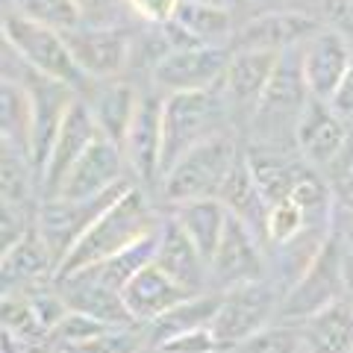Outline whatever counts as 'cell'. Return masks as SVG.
<instances>
[{
  "label": "cell",
  "mask_w": 353,
  "mask_h": 353,
  "mask_svg": "<svg viewBox=\"0 0 353 353\" xmlns=\"http://www.w3.org/2000/svg\"><path fill=\"white\" fill-rule=\"evenodd\" d=\"M162 218L165 215L157 209V203L150 201V192H145L141 185L132 183L130 189L94 221L92 230L77 241V248L59 262L57 280L74 277V274L106 262L109 256H115L118 250L130 248L132 241H139L141 236H148L150 230H157L162 224Z\"/></svg>",
  "instance_id": "6da1fadb"
},
{
  "label": "cell",
  "mask_w": 353,
  "mask_h": 353,
  "mask_svg": "<svg viewBox=\"0 0 353 353\" xmlns=\"http://www.w3.org/2000/svg\"><path fill=\"white\" fill-rule=\"evenodd\" d=\"M230 115H233V109H230L221 85L209 88V92L165 94V101H162V174L192 148L203 145L212 136H221V132H230L227 130Z\"/></svg>",
  "instance_id": "7a4b0ae2"
},
{
  "label": "cell",
  "mask_w": 353,
  "mask_h": 353,
  "mask_svg": "<svg viewBox=\"0 0 353 353\" xmlns=\"http://www.w3.org/2000/svg\"><path fill=\"white\" fill-rule=\"evenodd\" d=\"M241 150L230 132L212 136L203 145L183 153L168 171L162 174L159 197L165 206H176L185 201H203V197H218L221 185L239 162Z\"/></svg>",
  "instance_id": "3957f363"
},
{
  "label": "cell",
  "mask_w": 353,
  "mask_h": 353,
  "mask_svg": "<svg viewBox=\"0 0 353 353\" xmlns=\"http://www.w3.org/2000/svg\"><path fill=\"white\" fill-rule=\"evenodd\" d=\"M3 44L12 48L32 71L74 88L77 94H85L88 85H92V80L77 65L62 30H53L48 24H41V21L24 18L9 6L3 12Z\"/></svg>",
  "instance_id": "277c9868"
},
{
  "label": "cell",
  "mask_w": 353,
  "mask_h": 353,
  "mask_svg": "<svg viewBox=\"0 0 353 353\" xmlns=\"http://www.w3.org/2000/svg\"><path fill=\"white\" fill-rule=\"evenodd\" d=\"M283 297H285V292L280 289V283H274L271 277H262V280H253V283L221 292L218 312L212 318V324H209L218 339V345L224 350H236L241 341H248L253 333H259L262 327L277 321Z\"/></svg>",
  "instance_id": "5b68a950"
},
{
  "label": "cell",
  "mask_w": 353,
  "mask_h": 353,
  "mask_svg": "<svg viewBox=\"0 0 353 353\" xmlns=\"http://www.w3.org/2000/svg\"><path fill=\"white\" fill-rule=\"evenodd\" d=\"M309 101H312V94H309L303 80L301 48L283 50L277 59V68L271 74V83L265 88L256 112H253V130H259L271 141H277L280 130H285L294 141L297 121H301Z\"/></svg>",
  "instance_id": "8992f818"
},
{
  "label": "cell",
  "mask_w": 353,
  "mask_h": 353,
  "mask_svg": "<svg viewBox=\"0 0 353 353\" xmlns=\"http://www.w3.org/2000/svg\"><path fill=\"white\" fill-rule=\"evenodd\" d=\"M132 185L124 183L112 189L109 194H101V197H88V201H71V197H41V203L36 209V230L39 236L44 239V245L50 248L53 259H57V268L59 262L68 256V253L77 248L92 224L101 218L109 206H112L121 194Z\"/></svg>",
  "instance_id": "52a82bcc"
},
{
  "label": "cell",
  "mask_w": 353,
  "mask_h": 353,
  "mask_svg": "<svg viewBox=\"0 0 353 353\" xmlns=\"http://www.w3.org/2000/svg\"><path fill=\"white\" fill-rule=\"evenodd\" d=\"M345 294V248H341L339 236H330L324 248L318 250V256L312 259V265L303 271V277L285 292L280 318L306 321V318H312L315 312H321L324 306L336 303Z\"/></svg>",
  "instance_id": "ba28073f"
},
{
  "label": "cell",
  "mask_w": 353,
  "mask_h": 353,
  "mask_svg": "<svg viewBox=\"0 0 353 353\" xmlns=\"http://www.w3.org/2000/svg\"><path fill=\"white\" fill-rule=\"evenodd\" d=\"M65 41H68L77 65L92 83L124 77V71L132 65V57H136V32L127 24H80L74 30H65Z\"/></svg>",
  "instance_id": "9c48e42d"
},
{
  "label": "cell",
  "mask_w": 353,
  "mask_h": 353,
  "mask_svg": "<svg viewBox=\"0 0 353 353\" xmlns=\"http://www.w3.org/2000/svg\"><path fill=\"white\" fill-rule=\"evenodd\" d=\"M227 62H230V48L185 44V48H174L171 53H165L153 65L150 80L162 97L180 92H209V88H218L221 80H224Z\"/></svg>",
  "instance_id": "30bf717a"
},
{
  "label": "cell",
  "mask_w": 353,
  "mask_h": 353,
  "mask_svg": "<svg viewBox=\"0 0 353 353\" xmlns=\"http://www.w3.org/2000/svg\"><path fill=\"white\" fill-rule=\"evenodd\" d=\"M262 277H268L265 274L262 236L230 212L224 236H221L215 256L209 262V292L221 294L227 289H236V285H245Z\"/></svg>",
  "instance_id": "8fae6325"
},
{
  "label": "cell",
  "mask_w": 353,
  "mask_h": 353,
  "mask_svg": "<svg viewBox=\"0 0 353 353\" xmlns=\"http://www.w3.org/2000/svg\"><path fill=\"white\" fill-rule=\"evenodd\" d=\"M162 101L165 97L159 92L141 94L139 112L121 145L132 183L145 192L159 189L162 180Z\"/></svg>",
  "instance_id": "7c38bea8"
},
{
  "label": "cell",
  "mask_w": 353,
  "mask_h": 353,
  "mask_svg": "<svg viewBox=\"0 0 353 353\" xmlns=\"http://www.w3.org/2000/svg\"><path fill=\"white\" fill-rule=\"evenodd\" d=\"M321 30L318 21L309 9H265V12L253 15L245 24H239L230 50H268V53H283L289 48H301V44Z\"/></svg>",
  "instance_id": "4fadbf2b"
},
{
  "label": "cell",
  "mask_w": 353,
  "mask_h": 353,
  "mask_svg": "<svg viewBox=\"0 0 353 353\" xmlns=\"http://www.w3.org/2000/svg\"><path fill=\"white\" fill-rule=\"evenodd\" d=\"M101 139V132L94 127V118H92V109L83 101L80 94L74 97V103L68 106L65 112L59 132L53 139V148H50V157L44 162V168L39 174V185H41V197H53L59 194L65 176L74 168V162L83 157V153Z\"/></svg>",
  "instance_id": "5bb4252c"
},
{
  "label": "cell",
  "mask_w": 353,
  "mask_h": 353,
  "mask_svg": "<svg viewBox=\"0 0 353 353\" xmlns=\"http://www.w3.org/2000/svg\"><path fill=\"white\" fill-rule=\"evenodd\" d=\"M130 168L124 159V150L112 145L109 139H97L80 159L74 162V168L65 176L59 194L53 197H71V201H88V197L109 194L118 185L130 183Z\"/></svg>",
  "instance_id": "9a60e30c"
},
{
  "label": "cell",
  "mask_w": 353,
  "mask_h": 353,
  "mask_svg": "<svg viewBox=\"0 0 353 353\" xmlns=\"http://www.w3.org/2000/svg\"><path fill=\"white\" fill-rule=\"evenodd\" d=\"M353 62V48L341 32L321 27L301 44V68L315 101H330Z\"/></svg>",
  "instance_id": "2e32d148"
},
{
  "label": "cell",
  "mask_w": 353,
  "mask_h": 353,
  "mask_svg": "<svg viewBox=\"0 0 353 353\" xmlns=\"http://www.w3.org/2000/svg\"><path fill=\"white\" fill-rule=\"evenodd\" d=\"M347 124L341 121L327 101H309L301 121L294 130V148L301 153V159L312 168H327L341 159V153L347 148Z\"/></svg>",
  "instance_id": "e0dca14e"
},
{
  "label": "cell",
  "mask_w": 353,
  "mask_h": 353,
  "mask_svg": "<svg viewBox=\"0 0 353 353\" xmlns=\"http://www.w3.org/2000/svg\"><path fill=\"white\" fill-rule=\"evenodd\" d=\"M141 88H136L124 77H115V80H94L88 85V92L80 94L83 101L92 109L94 127L103 139H109L112 145H124L127 130L132 124V118L139 112L141 103Z\"/></svg>",
  "instance_id": "ac0fdd59"
},
{
  "label": "cell",
  "mask_w": 353,
  "mask_h": 353,
  "mask_svg": "<svg viewBox=\"0 0 353 353\" xmlns=\"http://www.w3.org/2000/svg\"><path fill=\"white\" fill-rule=\"evenodd\" d=\"M277 59L280 53L268 50H230L221 92L233 112H256L265 88L271 83V74L277 68Z\"/></svg>",
  "instance_id": "d6986e66"
},
{
  "label": "cell",
  "mask_w": 353,
  "mask_h": 353,
  "mask_svg": "<svg viewBox=\"0 0 353 353\" xmlns=\"http://www.w3.org/2000/svg\"><path fill=\"white\" fill-rule=\"evenodd\" d=\"M0 277H3V294H24L57 283V259H53L50 248L44 245L36 227L15 248L3 250Z\"/></svg>",
  "instance_id": "ffe728a7"
},
{
  "label": "cell",
  "mask_w": 353,
  "mask_h": 353,
  "mask_svg": "<svg viewBox=\"0 0 353 353\" xmlns=\"http://www.w3.org/2000/svg\"><path fill=\"white\" fill-rule=\"evenodd\" d=\"M57 289L62 301L68 303V309L85 312L109 327H139L124 303V294L112 289V285H106L103 280H97L92 271H80L74 277L57 280Z\"/></svg>",
  "instance_id": "44dd1931"
},
{
  "label": "cell",
  "mask_w": 353,
  "mask_h": 353,
  "mask_svg": "<svg viewBox=\"0 0 353 353\" xmlns=\"http://www.w3.org/2000/svg\"><path fill=\"white\" fill-rule=\"evenodd\" d=\"M157 265L174 283H180L185 292H192V294L209 292V262L201 256L194 241L183 233V227L171 215H165L162 230H159Z\"/></svg>",
  "instance_id": "7402d4cb"
},
{
  "label": "cell",
  "mask_w": 353,
  "mask_h": 353,
  "mask_svg": "<svg viewBox=\"0 0 353 353\" xmlns=\"http://www.w3.org/2000/svg\"><path fill=\"white\" fill-rule=\"evenodd\" d=\"M121 294H124V303L130 309L132 321H136L139 327L157 321L159 315H165L176 303H183V301H189V297H194L192 292H185L180 283H174L157 262L148 265V268L141 271L139 277H132L124 285V292H121Z\"/></svg>",
  "instance_id": "603a6c76"
},
{
  "label": "cell",
  "mask_w": 353,
  "mask_h": 353,
  "mask_svg": "<svg viewBox=\"0 0 353 353\" xmlns=\"http://www.w3.org/2000/svg\"><path fill=\"white\" fill-rule=\"evenodd\" d=\"M303 324V353H353V297H339Z\"/></svg>",
  "instance_id": "cb8c5ba5"
},
{
  "label": "cell",
  "mask_w": 353,
  "mask_h": 353,
  "mask_svg": "<svg viewBox=\"0 0 353 353\" xmlns=\"http://www.w3.org/2000/svg\"><path fill=\"white\" fill-rule=\"evenodd\" d=\"M168 215L183 227V233L194 241V248L201 250L206 262H212L218 241L224 236L230 209L218 201V197H203V201H185L168 206Z\"/></svg>",
  "instance_id": "d4e9b609"
},
{
  "label": "cell",
  "mask_w": 353,
  "mask_h": 353,
  "mask_svg": "<svg viewBox=\"0 0 353 353\" xmlns=\"http://www.w3.org/2000/svg\"><path fill=\"white\" fill-rule=\"evenodd\" d=\"M236 9L230 6H212V3H194V0H183L176 9L174 24L180 27L194 44H206V48H230L236 36Z\"/></svg>",
  "instance_id": "484cf974"
},
{
  "label": "cell",
  "mask_w": 353,
  "mask_h": 353,
  "mask_svg": "<svg viewBox=\"0 0 353 353\" xmlns=\"http://www.w3.org/2000/svg\"><path fill=\"white\" fill-rule=\"evenodd\" d=\"M218 201L224 203L236 218H241L245 224H250L259 236H265V215H268V206H265V197L256 185V176H253L250 159L248 153H241L239 162L233 165V171L224 180L218 192Z\"/></svg>",
  "instance_id": "4316f807"
},
{
  "label": "cell",
  "mask_w": 353,
  "mask_h": 353,
  "mask_svg": "<svg viewBox=\"0 0 353 353\" xmlns=\"http://www.w3.org/2000/svg\"><path fill=\"white\" fill-rule=\"evenodd\" d=\"M218 303H221L218 292H203V294H194V297H189V301L176 303L165 315H159L157 321L145 324L148 347L150 350L159 347L165 339H171L176 333H185V330L209 327V324H212V318H215V312H218Z\"/></svg>",
  "instance_id": "83f0119b"
},
{
  "label": "cell",
  "mask_w": 353,
  "mask_h": 353,
  "mask_svg": "<svg viewBox=\"0 0 353 353\" xmlns=\"http://www.w3.org/2000/svg\"><path fill=\"white\" fill-rule=\"evenodd\" d=\"M162 221H165V218H162ZM159 230H162V224H159L157 230H150L148 236H141L139 241H132L130 248L118 250L115 256H109L106 262L94 265V268H88V271H92L97 280H103L106 285H112V289L124 292V285H127L132 277H139V274L145 271L148 265L157 262V250H159Z\"/></svg>",
  "instance_id": "f1b7e54d"
},
{
  "label": "cell",
  "mask_w": 353,
  "mask_h": 353,
  "mask_svg": "<svg viewBox=\"0 0 353 353\" xmlns=\"http://www.w3.org/2000/svg\"><path fill=\"white\" fill-rule=\"evenodd\" d=\"M36 189H41V185L30 153L12 145H3V157H0V203L39 209V203H32Z\"/></svg>",
  "instance_id": "f546056e"
},
{
  "label": "cell",
  "mask_w": 353,
  "mask_h": 353,
  "mask_svg": "<svg viewBox=\"0 0 353 353\" xmlns=\"http://www.w3.org/2000/svg\"><path fill=\"white\" fill-rule=\"evenodd\" d=\"M30 127L32 106L27 88L15 80H3V88H0V141L30 153Z\"/></svg>",
  "instance_id": "4dcf8cb0"
},
{
  "label": "cell",
  "mask_w": 353,
  "mask_h": 353,
  "mask_svg": "<svg viewBox=\"0 0 353 353\" xmlns=\"http://www.w3.org/2000/svg\"><path fill=\"white\" fill-rule=\"evenodd\" d=\"M109 330L112 327L97 321V318L85 315V312H77V309H68V312L59 318V324L50 330V345H53V350H62V353L83 350V347L92 345V341L106 336Z\"/></svg>",
  "instance_id": "1f68e13d"
},
{
  "label": "cell",
  "mask_w": 353,
  "mask_h": 353,
  "mask_svg": "<svg viewBox=\"0 0 353 353\" xmlns=\"http://www.w3.org/2000/svg\"><path fill=\"white\" fill-rule=\"evenodd\" d=\"M233 353H303V324L277 318L248 341H241Z\"/></svg>",
  "instance_id": "d6a6232c"
},
{
  "label": "cell",
  "mask_w": 353,
  "mask_h": 353,
  "mask_svg": "<svg viewBox=\"0 0 353 353\" xmlns=\"http://www.w3.org/2000/svg\"><path fill=\"white\" fill-rule=\"evenodd\" d=\"M9 9H15L18 15L41 21L53 30H74L83 24L80 9H77L74 0H6Z\"/></svg>",
  "instance_id": "836d02e7"
},
{
  "label": "cell",
  "mask_w": 353,
  "mask_h": 353,
  "mask_svg": "<svg viewBox=\"0 0 353 353\" xmlns=\"http://www.w3.org/2000/svg\"><path fill=\"white\" fill-rule=\"evenodd\" d=\"M309 224H318V221H309L301 206H294L292 201L274 203L265 215V241H271L274 248H283L294 241L301 233H306Z\"/></svg>",
  "instance_id": "e575fe53"
},
{
  "label": "cell",
  "mask_w": 353,
  "mask_h": 353,
  "mask_svg": "<svg viewBox=\"0 0 353 353\" xmlns=\"http://www.w3.org/2000/svg\"><path fill=\"white\" fill-rule=\"evenodd\" d=\"M80 9L83 24H94V27H112V24H124V9H130L127 0H74Z\"/></svg>",
  "instance_id": "d590c367"
},
{
  "label": "cell",
  "mask_w": 353,
  "mask_h": 353,
  "mask_svg": "<svg viewBox=\"0 0 353 353\" xmlns=\"http://www.w3.org/2000/svg\"><path fill=\"white\" fill-rule=\"evenodd\" d=\"M315 18L321 27L341 32L347 41L353 36V0H315Z\"/></svg>",
  "instance_id": "8d00e7d4"
},
{
  "label": "cell",
  "mask_w": 353,
  "mask_h": 353,
  "mask_svg": "<svg viewBox=\"0 0 353 353\" xmlns=\"http://www.w3.org/2000/svg\"><path fill=\"white\" fill-rule=\"evenodd\" d=\"M130 3V15L139 18L148 27H165L176 18L183 0H127Z\"/></svg>",
  "instance_id": "74e56055"
},
{
  "label": "cell",
  "mask_w": 353,
  "mask_h": 353,
  "mask_svg": "<svg viewBox=\"0 0 353 353\" xmlns=\"http://www.w3.org/2000/svg\"><path fill=\"white\" fill-rule=\"evenodd\" d=\"M327 106L345 121V124H353V62L345 74V80L339 83V88L333 92V97L327 101Z\"/></svg>",
  "instance_id": "f35d334b"
},
{
  "label": "cell",
  "mask_w": 353,
  "mask_h": 353,
  "mask_svg": "<svg viewBox=\"0 0 353 353\" xmlns=\"http://www.w3.org/2000/svg\"><path fill=\"white\" fill-rule=\"evenodd\" d=\"M194 3H212V6H230V9H236L233 0H194Z\"/></svg>",
  "instance_id": "ab89813d"
},
{
  "label": "cell",
  "mask_w": 353,
  "mask_h": 353,
  "mask_svg": "<svg viewBox=\"0 0 353 353\" xmlns=\"http://www.w3.org/2000/svg\"><path fill=\"white\" fill-rule=\"evenodd\" d=\"M292 3H297V9H303V3H309V0H292Z\"/></svg>",
  "instance_id": "60d3db41"
},
{
  "label": "cell",
  "mask_w": 353,
  "mask_h": 353,
  "mask_svg": "<svg viewBox=\"0 0 353 353\" xmlns=\"http://www.w3.org/2000/svg\"><path fill=\"white\" fill-rule=\"evenodd\" d=\"M48 353H62V350H48Z\"/></svg>",
  "instance_id": "b9f144b4"
},
{
  "label": "cell",
  "mask_w": 353,
  "mask_h": 353,
  "mask_svg": "<svg viewBox=\"0 0 353 353\" xmlns=\"http://www.w3.org/2000/svg\"><path fill=\"white\" fill-rule=\"evenodd\" d=\"M350 215H353V203H350Z\"/></svg>",
  "instance_id": "7bdbcfd3"
},
{
  "label": "cell",
  "mask_w": 353,
  "mask_h": 353,
  "mask_svg": "<svg viewBox=\"0 0 353 353\" xmlns=\"http://www.w3.org/2000/svg\"><path fill=\"white\" fill-rule=\"evenodd\" d=\"M71 353H80V350H71Z\"/></svg>",
  "instance_id": "ee69618b"
}]
</instances>
